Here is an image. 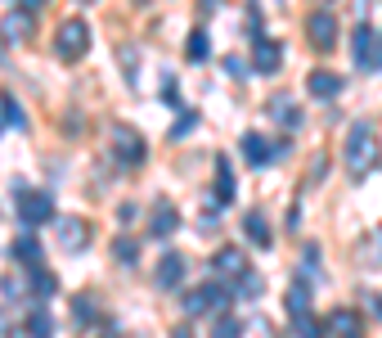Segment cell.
<instances>
[{
	"mask_svg": "<svg viewBox=\"0 0 382 338\" xmlns=\"http://www.w3.org/2000/svg\"><path fill=\"white\" fill-rule=\"evenodd\" d=\"M113 257L121 262V267H135V262H140V244H135L131 235H117L113 239Z\"/></svg>",
	"mask_w": 382,
	"mask_h": 338,
	"instance_id": "obj_23",
	"label": "cell"
},
{
	"mask_svg": "<svg viewBox=\"0 0 382 338\" xmlns=\"http://www.w3.org/2000/svg\"><path fill=\"white\" fill-rule=\"evenodd\" d=\"M198 231L207 235V231H216V212H203V221H198Z\"/></svg>",
	"mask_w": 382,
	"mask_h": 338,
	"instance_id": "obj_35",
	"label": "cell"
},
{
	"mask_svg": "<svg viewBox=\"0 0 382 338\" xmlns=\"http://www.w3.org/2000/svg\"><path fill=\"white\" fill-rule=\"evenodd\" d=\"M0 113H5V122H9V127H23V122H28V117H23V108H18V100H14V95H0Z\"/></svg>",
	"mask_w": 382,
	"mask_h": 338,
	"instance_id": "obj_27",
	"label": "cell"
},
{
	"mask_svg": "<svg viewBox=\"0 0 382 338\" xmlns=\"http://www.w3.org/2000/svg\"><path fill=\"white\" fill-rule=\"evenodd\" d=\"M85 50H90V28H85L81 18H68L64 28L54 32V54L64 59V64H77V59H85Z\"/></svg>",
	"mask_w": 382,
	"mask_h": 338,
	"instance_id": "obj_2",
	"label": "cell"
},
{
	"mask_svg": "<svg viewBox=\"0 0 382 338\" xmlns=\"http://www.w3.org/2000/svg\"><path fill=\"white\" fill-rule=\"evenodd\" d=\"M14 257L23 262V267H41V239L32 235V226H28V235H18V244H14Z\"/></svg>",
	"mask_w": 382,
	"mask_h": 338,
	"instance_id": "obj_17",
	"label": "cell"
},
{
	"mask_svg": "<svg viewBox=\"0 0 382 338\" xmlns=\"http://www.w3.org/2000/svg\"><path fill=\"white\" fill-rule=\"evenodd\" d=\"M184 54H189L193 64H203V59L212 54V41H207V32H193V36H189V50H184Z\"/></svg>",
	"mask_w": 382,
	"mask_h": 338,
	"instance_id": "obj_26",
	"label": "cell"
},
{
	"mask_svg": "<svg viewBox=\"0 0 382 338\" xmlns=\"http://www.w3.org/2000/svg\"><path fill=\"white\" fill-rule=\"evenodd\" d=\"M355 257H360V267H369V271H378V267H382V226H374V231L360 239Z\"/></svg>",
	"mask_w": 382,
	"mask_h": 338,
	"instance_id": "obj_15",
	"label": "cell"
},
{
	"mask_svg": "<svg viewBox=\"0 0 382 338\" xmlns=\"http://www.w3.org/2000/svg\"><path fill=\"white\" fill-rule=\"evenodd\" d=\"M0 303H9V307L23 303V284L14 280V275H9V280H0Z\"/></svg>",
	"mask_w": 382,
	"mask_h": 338,
	"instance_id": "obj_29",
	"label": "cell"
},
{
	"mask_svg": "<svg viewBox=\"0 0 382 338\" xmlns=\"http://www.w3.org/2000/svg\"><path fill=\"white\" fill-rule=\"evenodd\" d=\"M279 64H283V50H279V41H256L252 45V68L256 72H279Z\"/></svg>",
	"mask_w": 382,
	"mask_h": 338,
	"instance_id": "obj_14",
	"label": "cell"
},
{
	"mask_svg": "<svg viewBox=\"0 0 382 338\" xmlns=\"http://www.w3.org/2000/svg\"><path fill=\"white\" fill-rule=\"evenodd\" d=\"M23 334H36V338H41V334H50V316H45V307H36L32 316L23 320Z\"/></svg>",
	"mask_w": 382,
	"mask_h": 338,
	"instance_id": "obj_25",
	"label": "cell"
},
{
	"mask_svg": "<svg viewBox=\"0 0 382 338\" xmlns=\"http://www.w3.org/2000/svg\"><path fill=\"white\" fill-rule=\"evenodd\" d=\"M351 54H355V64H360V68H369V59H374V32H369L364 23L351 32Z\"/></svg>",
	"mask_w": 382,
	"mask_h": 338,
	"instance_id": "obj_18",
	"label": "cell"
},
{
	"mask_svg": "<svg viewBox=\"0 0 382 338\" xmlns=\"http://www.w3.org/2000/svg\"><path fill=\"white\" fill-rule=\"evenodd\" d=\"M81 5H90V0H81Z\"/></svg>",
	"mask_w": 382,
	"mask_h": 338,
	"instance_id": "obj_38",
	"label": "cell"
},
{
	"mask_svg": "<svg viewBox=\"0 0 382 338\" xmlns=\"http://www.w3.org/2000/svg\"><path fill=\"white\" fill-rule=\"evenodd\" d=\"M302 271H306V275H311V271L319 275V244H306V248H302Z\"/></svg>",
	"mask_w": 382,
	"mask_h": 338,
	"instance_id": "obj_31",
	"label": "cell"
},
{
	"mask_svg": "<svg viewBox=\"0 0 382 338\" xmlns=\"http://www.w3.org/2000/svg\"><path fill=\"white\" fill-rule=\"evenodd\" d=\"M243 158H248V167H265V163H275V144L265 136H256V131H248L243 136Z\"/></svg>",
	"mask_w": 382,
	"mask_h": 338,
	"instance_id": "obj_13",
	"label": "cell"
},
{
	"mask_svg": "<svg viewBox=\"0 0 382 338\" xmlns=\"http://www.w3.org/2000/svg\"><path fill=\"white\" fill-rule=\"evenodd\" d=\"M319 334L328 338H347V334H360V316H355L351 307H333L324 320H319Z\"/></svg>",
	"mask_w": 382,
	"mask_h": 338,
	"instance_id": "obj_10",
	"label": "cell"
},
{
	"mask_svg": "<svg viewBox=\"0 0 382 338\" xmlns=\"http://www.w3.org/2000/svg\"><path fill=\"white\" fill-rule=\"evenodd\" d=\"M342 163L351 176H369L378 167V131L374 122H351L347 140H342Z\"/></svg>",
	"mask_w": 382,
	"mask_h": 338,
	"instance_id": "obj_1",
	"label": "cell"
},
{
	"mask_svg": "<svg viewBox=\"0 0 382 338\" xmlns=\"http://www.w3.org/2000/svg\"><path fill=\"white\" fill-rule=\"evenodd\" d=\"M193 127H198V113H193V108H184V113H180V122L176 127H171V140H180V136H189V131Z\"/></svg>",
	"mask_w": 382,
	"mask_h": 338,
	"instance_id": "obj_30",
	"label": "cell"
},
{
	"mask_svg": "<svg viewBox=\"0 0 382 338\" xmlns=\"http://www.w3.org/2000/svg\"><path fill=\"white\" fill-rule=\"evenodd\" d=\"M288 316H292V330L297 334H315L319 320H311V298H306V284H292L288 289Z\"/></svg>",
	"mask_w": 382,
	"mask_h": 338,
	"instance_id": "obj_8",
	"label": "cell"
},
{
	"mask_svg": "<svg viewBox=\"0 0 382 338\" xmlns=\"http://www.w3.org/2000/svg\"><path fill=\"white\" fill-rule=\"evenodd\" d=\"M54 235H59V248L64 252H81L90 244V221L85 216H64V221H54Z\"/></svg>",
	"mask_w": 382,
	"mask_h": 338,
	"instance_id": "obj_7",
	"label": "cell"
},
{
	"mask_svg": "<svg viewBox=\"0 0 382 338\" xmlns=\"http://www.w3.org/2000/svg\"><path fill=\"white\" fill-rule=\"evenodd\" d=\"M243 226H248V239H252L256 248H270V244H275V235H270V221H265L261 212H248V216H243Z\"/></svg>",
	"mask_w": 382,
	"mask_h": 338,
	"instance_id": "obj_19",
	"label": "cell"
},
{
	"mask_svg": "<svg viewBox=\"0 0 382 338\" xmlns=\"http://www.w3.org/2000/svg\"><path fill=\"white\" fill-rule=\"evenodd\" d=\"M176 231H180V212L171 208L167 199H157V203H153V216H149V235H153V239H171Z\"/></svg>",
	"mask_w": 382,
	"mask_h": 338,
	"instance_id": "obj_11",
	"label": "cell"
},
{
	"mask_svg": "<svg viewBox=\"0 0 382 338\" xmlns=\"http://www.w3.org/2000/svg\"><path fill=\"white\" fill-rule=\"evenodd\" d=\"M306 36H311L315 50H338V18H333V9H315L306 18Z\"/></svg>",
	"mask_w": 382,
	"mask_h": 338,
	"instance_id": "obj_6",
	"label": "cell"
},
{
	"mask_svg": "<svg viewBox=\"0 0 382 338\" xmlns=\"http://www.w3.org/2000/svg\"><path fill=\"white\" fill-rule=\"evenodd\" d=\"M162 100H167V104H176V100H180V86H176V77H167V86H162Z\"/></svg>",
	"mask_w": 382,
	"mask_h": 338,
	"instance_id": "obj_33",
	"label": "cell"
},
{
	"mask_svg": "<svg viewBox=\"0 0 382 338\" xmlns=\"http://www.w3.org/2000/svg\"><path fill=\"white\" fill-rule=\"evenodd\" d=\"M32 289H36V298H54V275L50 271H41V267H32Z\"/></svg>",
	"mask_w": 382,
	"mask_h": 338,
	"instance_id": "obj_24",
	"label": "cell"
},
{
	"mask_svg": "<svg viewBox=\"0 0 382 338\" xmlns=\"http://www.w3.org/2000/svg\"><path fill=\"white\" fill-rule=\"evenodd\" d=\"M270 113H275V117H279V122H283V127H288V131H297V127H302V108H297V104H292V100H288V95H279V100H275V104H270Z\"/></svg>",
	"mask_w": 382,
	"mask_h": 338,
	"instance_id": "obj_21",
	"label": "cell"
},
{
	"mask_svg": "<svg viewBox=\"0 0 382 338\" xmlns=\"http://www.w3.org/2000/svg\"><path fill=\"white\" fill-rule=\"evenodd\" d=\"M234 199V172H229V158H216V203H229Z\"/></svg>",
	"mask_w": 382,
	"mask_h": 338,
	"instance_id": "obj_22",
	"label": "cell"
},
{
	"mask_svg": "<svg viewBox=\"0 0 382 338\" xmlns=\"http://www.w3.org/2000/svg\"><path fill=\"white\" fill-rule=\"evenodd\" d=\"M184 271H189V262L180 257V252H162V257H157V271H153V284L162 289H180L184 284Z\"/></svg>",
	"mask_w": 382,
	"mask_h": 338,
	"instance_id": "obj_9",
	"label": "cell"
},
{
	"mask_svg": "<svg viewBox=\"0 0 382 338\" xmlns=\"http://www.w3.org/2000/svg\"><path fill=\"white\" fill-rule=\"evenodd\" d=\"M225 307H229V293L220 284H198L184 298V311H189V316H212V311H225Z\"/></svg>",
	"mask_w": 382,
	"mask_h": 338,
	"instance_id": "obj_5",
	"label": "cell"
},
{
	"mask_svg": "<svg viewBox=\"0 0 382 338\" xmlns=\"http://www.w3.org/2000/svg\"><path fill=\"white\" fill-rule=\"evenodd\" d=\"M72 316H77L81 325H90V320H95V303H90V293H77V298H72Z\"/></svg>",
	"mask_w": 382,
	"mask_h": 338,
	"instance_id": "obj_28",
	"label": "cell"
},
{
	"mask_svg": "<svg viewBox=\"0 0 382 338\" xmlns=\"http://www.w3.org/2000/svg\"><path fill=\"white\" fill-rule=\"evenodd\" d=\"M212 267H216L220 275H243V271H248V257H243V252H239V248H220V252H216V262H212Z\"/></svg>",
	"mask_w": 382,
	"mask_h": 338,
	"instance_id": "obj_20",
	"label": "cell"
},
{
	"mask_svg": "<svg viewBox=\"0 0 382 338\" xmlns=\"http://www.w3.org/2000/svg\"><path fill=\"white\" fill-rule=\"evenodd\" d=\"M374 316H382V298H374Z\"/></svg>",
	"mask_w": 382,
	"mask_h": 338,
	"instance_id": "obj_37",
	"label": "cell"
},
{
	"mask_svg": "<svg viewBox=\"0 0 382 338\" xmlns=\"http://www.w3.org/2000/svg\"><path fill=\"white\" fill-rule=\"evenodd\" d=\"M41 5H45V0H23V9H32V14H36Z\"/></svg>",
	"mask_w": 382,
	"mask_h": 338,
	"instance_id": "obj_36",
	"label": "cell"
},
{
	"mask_svg": "<svg viewBox=\"0 0 382 338\" xmlns=\"http://www.w3.org/2000/svg\"><path fill=\"white\" fill-rule=\"evenodd\" d=\"M14 199H18V216H23V226H45V221H54V199L45 194V190H28V185H18L14 190Z\"/></svg>",
	"mask_w": 382,
	"mask_h": 338,
	"instance_id": "obj_3",
	"label": "cell"
},
{
	"mask_svg": "<svg viewBox=\"0 0 382 338\" xmlns=\"http://www.w3.org/2000/svg\"><path fill=\"white\" fill-rule=\"evenodd\" d=\"M0 32H5V41L9 45H28L32 41V9H9V14H5V28H0Z\"/></svg>",
	"mask_w": 382,
	"mask_h": 338,
	"instance_id": "obj_12",
	"label": "cell"
},
{
	"mask_svg": "<svg viewBox=\"0 0 382 338\" xmlns=\"http://www.w3.org/2000/svg\"><path fill=\"white\" fill-rule=\"evenodd\" d=\"M216 334H220V338H234V334H239V320L220 316V320H216Z\"/></svg>",
	"mask_w": 382,
	"mask_h": 338,
	"instance_id": "obj_32",
	"label": "cell"
},
{
	"mask_svg": "<svg viewBox=\"0 0 382 338\" xmlns=\"http://www.w3.org/2000/svg\"><path fill=\"white\" fill-rule=\"evenodd\" d=\"M108 136H113V153H117V163L121 167H140L144 163V153H149V144H144V136H135L131 127H113L108 131Z\"/></svg>",
	"mask_w": 382,
	"mask_h": 338,
	"instance_id": "obj_4",
	"label": "cell"
},
{
	"mask_svg": "<svg viewBox=\"0 0 382 338\" xmlns=\"http://www.w3.org/2000/svg\"><path fill=\"white\" fill-rule=\"evenodd\" d=\"M369 68H382V32L374 36V59H369Z\"/></svg>",
	"mask_w": 382,
	"mask_h": 338,
	"instance_id": "obj_34",
	"label": "cell"
},
{
	"mask_svg": "<svg viewBox=\"0 0 382 338\" xmlns=\"http://www.w3.org/2000/svg\"><path fill=\"white\" fill-rule=\"evenodd\" d=\"M306 91H311L315 100H333V95L342 91V77L338 72H311V77H306Z\"/></svg>",
	"mask_w": 382,
	"mask_h": 338,
	"instance_id": "obj_16",
	"label": "cell"
}]
</instances>
